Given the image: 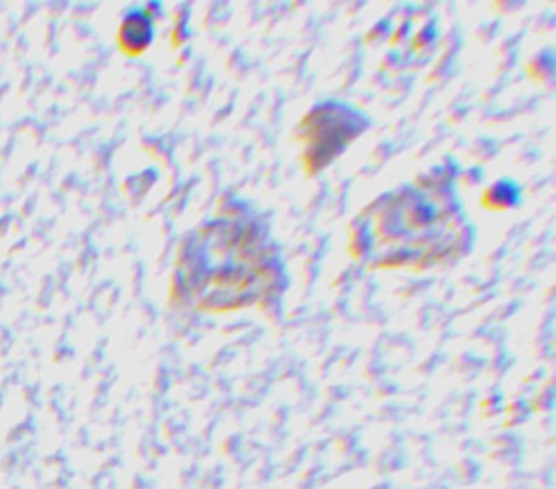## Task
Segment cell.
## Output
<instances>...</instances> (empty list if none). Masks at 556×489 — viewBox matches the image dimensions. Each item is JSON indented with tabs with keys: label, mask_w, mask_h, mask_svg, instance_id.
Here are the masks:
<instances>
[{
	"label": "cell",
	"mask_w": 556,
	"mask_h": 489,
	"mask_svg": "<svg viewBox=\"0 0 556 489\" xmlns=\"http://www.w3.org/2000/svg\"><path fill=\"white\" fill-rule=\"evenodd\" d=\"M288 287L285 250L269 215L236 196L184 238L172 273L175 302L198 312L273 305Z\"/></svg>",
	"instance_id": "1"
},
{
	"label": "cell",
	"mask_w": 556,
	"mask_h": 489,
	"mask_svg": "<svg viewBox=\"0 0 556 489\" xmlns=\"http://www.w3.org/2000/svg\"><path fill=\"white\" fill-rule=\"evenodd\" d=\"M386 38H389V49L386 58L390 67L418 68L425 65L438 48L439 20L434 13L418 7H403L399 15L390 16L379 23Z\"/></svg>",
	"instance_id": "4"
},
{
	"label": "cell",
	"mask_w": 556,
	"mask_h": 489,
	"mask_svg": "<svg viewBox=\"0 0 556 489\" xmlns=\"http://www.w3.org/2000/svg\"><path fill=\"white\" fill-rule=\"evenodd\" d=\"M370 127L372 117L350 101L331 97L317 101L295 129L305 173L317 176L333 165Z\"/></svg>",
	"instance_id": "3"
},
{
	"label": "cell",
	"mask_w": 556,
	"mask_h": 489,
	"mask_svg": "<svg viewBox=\"0 0 556 489\" xmlns=\"http://www.w3.org/2000/svg\"><path fill=\"white\" fill-rule=\"evenodd\" d=\"M154 39V18L146 9H135L123 18L119 42L129 54H138L149 48Z\"/></svg>",
	"instance_id": "5"
},
{
	"label": "cell",
	"mask_w": 556,
	"mask_h": 489,
	"mask_svg": "<svg viewBox=\"0 0 556 489\" xmlns=\"http://www.w3.org/2000/svg\"><path fill=\"white\" fill-rule=\"evenodd\" d=\"M457 179L455 162H445L377 196L351 222L354 260L372 269L426 271L468 256L478 231Z\"/></svg>",
	"instance_id": "2"
}]
</instances>
